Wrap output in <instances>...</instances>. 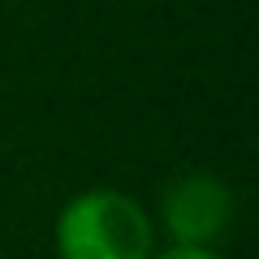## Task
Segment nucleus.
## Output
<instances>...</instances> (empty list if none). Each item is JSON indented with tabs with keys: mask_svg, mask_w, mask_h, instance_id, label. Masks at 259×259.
Instances as JSON below:
<instances>
[{
	"mask_svg": "<svg viewBox=\"0 0 259 259\" xmlns=\"http://www.w3.org/2000/svg\"><path fill=\"white\" fill-rule=\"evenodd\" d=\"M151 259H225V255L221 250H207V246H164Z\"/></svg>",
	"mask_w": 259,
	"mask_h": 259,
	"instance_id": "7ed1b4c3",
	"label": "nucleus"
},
{
	"mask_svg": "<svg viewBox=\"0 0 259 259\" xmlns=\"http://www.w3.org/2000/svg\"><path fill=\"white\" fill-rule=\"evenodd\" d=\"M52 246L56 259H151L156 221L134 194L95 186L56 212Z\"/></svg>",
	"mask_w": 259,
	"mask_h": 259,
	"instance_id": "f257e3e1",
	"label": "nucleus"
},
{
	"mask_svg": "<svg viewBox=\"0 0 259 259\" xmlns=\"http://www.w3.org/2000/svg\"><path fill=\"white\" fill-rule=\"evenodd\" d=\"M233 216H238L233 190L216 173H182L177 182H168L164 199H160V225L168 233V246L216 250V242L229 233Z\"/></svg>",
	"mask_w": 259,
	"mask_h": 259,
	"instance_id": "f03ea898",
	"label": "nucleus"
}]
</instances>
